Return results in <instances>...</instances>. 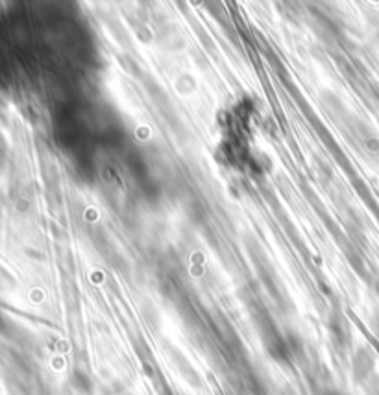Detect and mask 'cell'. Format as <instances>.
<instances>
[{"label":"cell","instance_id":"1","mask_svg":"<svg viewBox=\"0 0 379 395\" xmlns=\"http://www.w3.org/2000/svg\"><path fill=\"white\" fill-rule=\"evenodd\" d=\"M372 367H374V358L366 351L365 348H361L354 357V364H351V370H354V377H356L357 382L366 381V377L372 373Z\"/></svg>","mask_w":379,"mask_h":395},{"label":"cell","instance_id":"2","mask_svg":"<svg viewBox=\"0 0 379 395\" xmlns=\"http://www.w3.org/2000/svg\"><path fill=\"white\" fill-rule=\"evenodd\" d=\"M330 331H332V336L335 338V343H339L341 348H344L350 336H348V327H346V322L341 314H333L330 319Z\"/></svg>","mask_w":379,"mask_h":395}]
</instances>
